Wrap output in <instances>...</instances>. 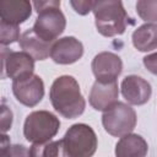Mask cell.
<instances>
[{"instance_id":"1","label":"cell","mask_w":157,"mask_h":157,"mask_svg":"<svg viewBox=\"0 0 157 157\" xmlns=\"http://www.w3.org/2000/svg\"><path fill=\"white\" fill-rule=\"evenodd\" d=\"M49 99L55 112L66 119L80 117L86 108L80 85L70 75H63L54 80L49 91Z\"/></svg>"},{"instance_id":"2","label":"cell","mask_w":157,"mask_h":157,"mask_svg":"<svg viewBox=\"0 0 157 157\" xmlns=\"http://www.w3.org/2000/svg\"><path fill=\"white\" fill-rule=\"evenodd\" d=\"M92 12L97 31L104 37L120 36L125 32L129 16L119 0H98L93 2Z\"/></svg>"},{"instance_id":"3","label":"cell","mask_w":157,"mask_h":157,"mask_svg":"<svg viewBox=\"0 0 157 157\" xmlns=\"http://www.w3.org/2000/svg\"><path fill=\"white\" fill-rule=\"evenodd\" d=\"M32 5L38 15L33 25V31L42 39L54 43L66 27V18L60 10V1H34Z\"/></svg>"},{"instance_id":"4","label":"cell","mask_w":157,"mask_h":157,"mask_svg":"<svg viewBox=\"0 0 157 157\" xmlns=\"http://www.w3.org/2000/svg\"><path fill=\"white\" fill-rule=\"evenodd\" d=\"M98 140L94 130L83 123L71 125L60 140L59 157H92Z\"/></svg>"},{"instance_id":"5","label":"cell","mask_w":157,"mask_h":157,"mask_svg":"<svg viewBox=\"0 0 157 157\" xmlns=\"http://www.w3.org/2000/svg\"><path fill=\"white\" fill-rule=\"evenodd\" d=\"M60 129L59 118L48 110H34L26 117L23 135L28 142L43 144L52 141Z\"/></svg>"},{"instance_id":"6","label":"cell","mask_w":157,"mask_h":157,"mask_svg":"<svg viewBox=\"0 0 157 157\" xmlns=\"http://www.w3.org/2000/svg\"><path fill=\"white\" fill-rule=\"evenodd\" d=\"M137 117L134 108L123 102H117L109 109L103 112L102 124L104 130L115 137H123L131 134L136 126Z\"/></svg>"},{"instance_id":"7","label":"cell","mask_w":157,"mask_h":157,"mask_svg":"<svg viewBox=\"0 0 157 157\" xmlns=\"http://www.w3.org/2000/svg\"><path fill=\"white\" fill-rule=\"evenodd\" d=\"M1 70L2 77L7 76L12 81L23 80L33 75L34 59L25 52H12L1 47Z\"/></svg>"},{"instance_id":"8","label":"cell","mask_w":157,"mask_h":157,"mask_svg":"<svg viewBox=\"0 0 157 157\" xmlns=\"http://www.w3.org/2000/svg\"><path fill=\"white\" fill-rule=\"evenodd\" d=\"M15 98L26 107H36L44 97V83L38 75H32L23 80L12 81Z\"/></svg>"},{"instance_id":"9","label":"cell","mask_w":157,"mask_h":157,"mask_svg":"<svg viewBox=\"0 0 157 157\" xmlns=\"http://www.w3.org/2000/svg\"><path fill=\"white\" fill-rule=\"evenodd\" d=\"M91 67L96 81L113 82L123 71V61L112 52H102L93 58Z\"/></svg>"},{"instance_id":"10","label":"cell","mask_w":157,"mask_h":157,"mask_svg":"<svg viewBox=\"0 0 157 157\" xmlns=\"http://www.w3.org/2000/svg\"><path fill=\"white\" fill-rule=\"evenodd\" d=\"M83 55L82 43L71 36L56 39L50 50V58L54 63L60 65H70L80 60Z\"/></svg>"},{"instance_id":"11","label":"cell","mask_w":157,"mask_h":157,"mask_svg":"<svg viewBox=\"0 0 157 157\" xmlns=\"http://www.w3.org/2000/svg\"><path fill=\"white\" fill-rule=\"evenodd\" d=\"M120 91L125 101L132 105H142L147 103L152 94L150 82L137 75L125 76L121 81Z\"/></svg>"},{"instance_id":"12","label":"cell","mask_w":157,"mask_h":157,"mask_svg":"<svg viewBox=\"0 0 157 157\" xmlns=\"http://www.w3.org/2000/svg\"><path fill=\"white\" fill-rule=\"evenodd\" d=\"M119 88L117 81L99 82L96 81L90 91L88 102L91 107L99 112H105L118 102Z\"/></svg>"},{"instance_id":"13","label":"cell","mask_w":157,"mask_h":157,"mask_svg":"<svg viewBox=\"0 0 157 157\" xmlns=\"http://www.w3.org/2000/svg\"><path fill=\"white\" fill-rule=\"evenodd\" d=\"M32 4L27 0H2L0 2L1 22L18 26L32 15Z\"/></svg>"},{"instance_id":"14","label":"cell","mask_w":157,"mask_h":157,"mask_svg":"<svg viewBox=\"0 0 157 157\" xmlns=\"http://www.w3.org/2000/svg\"><path fill=\"white\" fill-rule=\"evenodd\" d=\"M52 45L53 43L38 37L33 28L25 31L20 38V47L22 52L31 55L34 60H45L48 56H50Z\"/></svg>"},{"instance_id":"15","label":"cell","mask_w":157,"mask_h":157,"mask_svg":"<svg viewBox=\"0 0 157 157\" xmlns=\"http://www.w3.org/2000/svg\"><path fill=\"white\" fill-rule=\"evenodd\" d=\"M148 146L146 140L137 134H128L115 144V157H146Z\"/></svg>"},{"instance_id":"16","label":"cell","mask_w":157,"mask_h":157,"mask_svg":"<svg viewBox=\"0 0 157 157\" xmlns=\"http://www.w3.org/2000/svg\"><path fill=\"white\" fill-rule=\"evenodd\" d=\"M132 45L139 52H151L157 49V23H144L137 27L131 36Z\"/></svg>"},{"instance_id":"17","label":"cell","mask_w":157,"mask_h":157,"mask_svg":"<svg viewBox=\"0 0 157 157\" xmlns=\"http://www.w3.org/2000/svg\"><path fill=\"white\" fill-rule=\"evenodd\" d=\"M60 140L48 141L43 144H33L29 148L31 157H59Z\"/></svg>"},{"instance_id":"18","label":"cell","mask_w":157,"mask_h":157,"mask_svg":"<svg viewBox=\"0 0 157 157\" xmlns=\"http://www.w3.org/2000/svg\"><path fill=\"white\" fill-rule=\"evenodd\" d=\"M0 157H31L29 150L23 145H11L9 137L2 134L1 135V148Z\"/></svg>"},{"instance_id":"19","label":"cell","mask_w":157,"mask_h":157,"mask_svg":"<svg viewBox=\"0 0 157 157\" xmlns=\"http://www.w3.org/2000/svg\"><path fill=\"white\" fill-rule=\"evenodd\" d=\"M136 12L147 23L157 22V0H139L136 2Z\"/></svg>"},{"instance_id":"20","label":"cell","mask_w":157,"mask_h":157,"mask_svg":"<svg viewBox=\"0 0 157 157\" xmlns=\"http://www.w3.org/2000/svg\"><path fill=\"white\" fill-rule=\"evenodd\" d=\"M20 27L10 23H5L0 21V43L1 47L10 45L15 42H20Z\"/></svg>"},{"instance_id":"21","label":"cell","mask_w":157,"mask_h":157,"mask_svg":"<svg viewBox=\"0 0 157 157\" xmlns=\"http://www.w3.org/2000/svg\"><path fill=\"white\" fill-rule=\"evenodd\" d=\"M93 2L94 1H87V0H78V1H70V5L72 6V9L75 10V12H77L78 15H87L88 12L92 11L93 9Z\"/></svg>"},{"instance_id":"22","label":"cell","mask_w":157,"mask_h":157,"mask_svg":"<svg viewBox=\"0 0 157 157\" xmlns=\"http://www.w3.org/2000/svg\"><path fill=\"white\" fill-rule=\"evenodd\" d=\"M1 132L5 134L7 130L11 129L12 125V112L9 109L4 103L1 105Z\"/></svg>"},{"instance_id":"23","label":"cell","mask_w":157,"mask_h":157,"mask_svg":"<svg viewBox=\"0 0 157 157\" xmlns=\"http://www.w3.org/2000/svg\"><path fill=\"white\" fill-rule=\"evenodd\" d=\"M145 67L153 75L157 76V52L152 53V54H147L146 56H144L142 59Z\"/></svg>"}]
</instances>
